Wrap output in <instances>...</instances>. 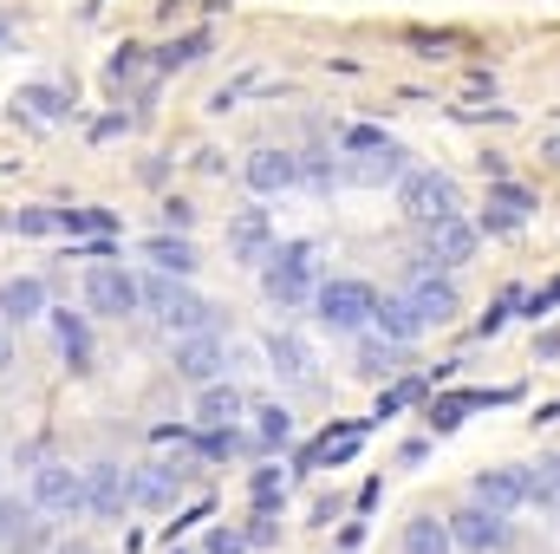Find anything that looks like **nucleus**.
Here are the masks:
<instances>
[{
  "label": "nucleus",
  "mask_w": 560,
  "mask_h": 554,
  "mask_svg": "<svg viewBox=\"0 0 560 554\" xmlns=\"http://www.w3.org/2000/svg\"><path fill=\"white\" fill-rule=\"evenodd\" d=\"M405 300L418 307V320H424V327H450V320L463 313V294H457V287H450V281H444L437 268H418V274H411V294H405Z\"/></svg>",
  "instance_id": "6e6552de"
},
{
  "label": "nucleus",
  "mask_w": 560,
  "mask_h": 554,
  "mask_svg": "<svg viewBox=\"0 0 560 554\" xmlns=\"http://www.w3.org/2000/svg\"><path fill=\"white\" fill-rule=\"evenodd\" d=\"M202 52H209V39H202V33H189V39L163 46V52H157V65H189V59H202Z\"/></svg>",
  "instance_id": "c756f323"
},
{
  "label": "nucleus",
  "mask_w": 560,
  "mask_h": 554,
  "mask_svg": "<svg viewBox=\"0 0 560 554\" xmlns=\"http://www.w3.org/2000/svg\"><path fill=\"white\" fill-rule=\"evenodd\" d=\"M320 320L333 327V333H359V327H372V313H378V294L365 287V281H320Z\"/></svg>",
  "instance_id": "39448f33"
},
{
  "label": "nucleus",
  "mask_w": 560,
  "mask_h": 554,
  "mask_svg": "<svg viewBox=\"0 0 560 554\" xmlns=\"http://www.w3.org/2000/svg\"><path fill=\"white\" fill-rule=\"evenodd\" d=\"M267 353H274V366H281L287 379H307V346H300V340H287V333H281Z\"/></svg>",
  "instance_id": "c85d7f7f"
},
{
  "label": "nucleus",
  "mask_w": 560,
  "mask_h": 554,
  "mask_svg": "<svg viewBox=\"0 0 560 554\" xmlns=\"http://www.w3.org/2000/svg\"><path fill=\"white\" fill-rule=\"evenodd\" d=\"M241 176H248V189H261V196H281V189H294L300 183V150H254L248 163H241Z\"/></svg>",
  "instance_id": "1a4fd4ad"
},
{
  "label": "nucleus",
  "mask_w": 560,
  "mask_h": 554,
  "mask_svg": "<svg viewBox=\"0 0 560 554\" xmlns=\"http://www.w3.org/2000/svg\"><path fill=\"white\" fill-rule=\"evenodd\" d=\"M372 144H385V131H372V124H352V131H339V150L352 157V150H372Z\"/></svg>",
  "instance_id": "7c9ffc66"
},
{
  "label": "nucleus",
  "mask_w": 560,
  "mask_h": 554,
  "mask_svg": "<svg viewBox=\"0 0 560 554\" xmlns=\"http://www.w3.org/2000/svg\"><path fill=\"white\" fill-rule=\"evenodd\" d=\"M372 327H378V340H391V346H411V340L424 333V320H418V307H411L405 294H385L378 313H372Z\"/></svg>",
  "instance_id": "f3484780"
},
{
  "label": "nucleus",
  "mask_w": 560,
  "mask_h": 554,
  "mask_svg": "<svg viewBox=\"0 0 560 554\" xmlns=\"http://www.w3.org/2000/svg\"><path fill=\"white\" fill-rule=\"evenodd\" d=\"M241 411H248V398L235 385H202V398H196V424H209V431H235Z\"/></svg>",
  "instance_id": "a211bd4d"
},
{
  "label": "nucleus",
  "mask_w": 560,
  "mask_h": 554,
  "mask_svg": "<svg viewBox=\"0 0 560 554\" xmlns=\"http://www.w3.org/2000/svg\"><path fill=\"white\" fill-rule=\"evenodd\" d=\"M183 477H189L183 457H176V464H144V470H130V503H137V509H170L176 490H183Z\"/></svg>",
  "instance_id": "9b49d317"
},
{
  "label": "nucleus",
  "mask_w": 560,
  "mask_h": 554,
  "mask_svg": "<svg viewBox=\"0 0 560 554\" xmlns=\"http://www.w3.org/2000/svg\"><path fill=\"white\" fill-rule=\"evenodd\" d=\"M476 503L515 516V509L528 503V470H483V477H476Z\"/></svg>",
  "instance_id": "2eb2a0df"
},
{
  "label": "nucleus",
  "mask_w": 560,
  "mask_h": 554,
  "mask_svg": "<svg viewBox=\"0 0 560 554\" xmlns=\"http://www.w3.org/2000/svg\"><path fill=\"white\" fill-rule=\"evenodd\" d=\"M13 366V340H7V320H0V372Z\"/></svg>",
  "instance_id": "e433bc0d"
},
{
  "label": "nucleus",
  "mask_w": 560,
  "mask_h": 554,
  "mask_svg": "<svg viewBox=\"0 0 560 554\" xmlns=\"http://www.w3.org/2000/svg\"><path fill=\"white\" fill-rule=\"evenodd\" d=\"M391 359H398V346H391V340H385V346H378V340H365V346H359V372H365V379H385V372H398Z\"/></svg>",
  "instance_id": "bb28decb"
},
{
  "label": "nucleus",
  "mask_w": 560,
  "mask_h": 554,
  "mask_svg": "<svg viewBox=\"0 0 560 554\" xmlns=\"http://www.w3.org/2000/svg\"><path fill=\"white\" fill-rule=\"evenodd\" d=\"M528 503H535L542 516H560V457L528 464Z\"/></svg>",
  "instance_id": "412c9836"
},
{
  "label": "nucleus",
  "mask_w": 560,
  "mask_h": 554,
  "mask_svg": "<svg viewBox=\"0 0 560 554\" xmlns=\"http://www.w3.org/2000/svg\"><path fill=\"white\" fill-rule=\"evenodd\" d=\"M411 163H405V150L385 137V144H372V150H352V163H346V176L352 183H365V189H385V183H398Z\"/></svg>",
  "instance_id": "ddd939ff"
},
{
  "label": "nucleus",
  "mask_w": 560,
  "mask_h": 554,
  "mask_svg": "<svg viewBox=\"0 0 560 554\" xmlns=\"http://www.w3.org/2000/svg\"><path fill=\"white\" fill-rule=\"evenodd\" d=\"M144 255H150L163 274H189V268H196V248H189L183 235H157V242H144Z\"/></svg>",
  "instance_id": "5701e85b"
},
{
  "label": "nucleus",
  "mask_w": 560,
  "mask_h": 554,
  "mask_svg": "<svg viewBox=\"0 0 560 554\" xmlns=\"http://www.w3.org/2000/svg\"><path fill=\"white\" fill-rule=\"evenodd\" d=\"M261 287L274 307H307L320 294V248L313 242H274L261 255Z\"/></svg>",
  "instance_id": "f257e3e1"
},
{
  "label": "nucleus",
  "mask_w": 560,
  "mask_h": 554,
  "mask_svg": "<svg viewBox=\"0 0 560 554\" xmlns=\"http://www.w3.org/2000/svg\"><path fill=\"white\" fill-rule=\"evenodd\" d=\"M509 516L502 509H483V503H470V509H457L450 516V542L457 549H470V554H496V549H509Z\"/></svg>",
  "instance_id": "0eeeda50"
},
{
  "label": "nucleus",
  "mask_w": 560,
  "mask_h": 554,
  "mask_svg": "<svg viewBox=\"0 0 560 554\" xmlns=\"http://www.w3.org/2000/svg\"><path fill=\"white\" fill-rule=\"evenodd\" d=\"M33 503H39L46 516H78V509H85V470L46 457V464L33 470Z\"/></svg>",
  "instance_id": "423d86ee"
},
{
  "label": "nucleus",
  "mask_w": 560,
  "mask_h": 554,
  "mask_svg": "<svg viewBox=\"0 0 560 554\" xmlns=\"http://www.w3.org/2000/svg\"><path fill=\"white\" fill-rule=\"evenodd\" d=\"M85 307L104 313V320H124V313L144 307V281H137L130 268H117V261H98V268L85 274Z\"/></svg>",
  "instance_id": "7ed1b4c3"
},
{
  "label": "nucleus",
  "mask_w": 560,
  "mask_h": 554,
  "mask_svg": "<svg viewBox=\"0 0 560 554\" xmlns=\"http://www.w3.org/2000/svg\"><path fill=\"white\" fill-rule=\"evenodd\" d=\"M542 157H548V163H560V137H548V144H542Z\"/></svg>",
  "instance_id": "4c0bfd02"
},
{
  "label": "nucleus",
  "mask_w": 560,
  "mask_h": 554,
  "mask_svg": "<svg viewBox=\"0 0 560 554\" xmlns=\"http://www.w3.org/2000/svg\"><path fill=\"white\" fill-rule=\"evenodd\" d=\"M59 346H65V359H72V366H85V359H91V340H85V320H72V313H59Z\"/></svg>",
  "instance_id": "a878e982"
},
{
  "label": "nucleus",
  "mask_w": 560,
  "mask_h": 554,
  "mask_svg": "<svg viewBox=\"0 0 560 554\" xmlns=\"http://www.w3.org/2000/svg\"><path fill=\"white\" fill-rule=\"evenodd\" d=\"M267 248H274V222H267V209H241V216L228 222V255L248 261V268H261Z\"/></svg>",
  "instance_id": "4468645a"
},
{
  "label": "nucleus",
  "mask_w": 560,
  "mask_h": 554,
  "mask_svg": "<svg viewBox=\"0 0 560 554\" xmlns=\"http://www.w3.org/2000/svg\"><path fill=\"white\" fill-rule=\"evenodd\" d=\"M281 490H287V477H281V470H254V503H261V509H274V496H281Z\"/></svg>",
  "instance_id": "2f4dec72"
},
{
  "label": "nucleus",
  "mask_w": 560,
  "mask_h": 554,
  "mask_svg": "<svg viewBox=\"0 0 560 554\" xmlns=\"http://www.w3.org/2000/svg\"><path fill=\"white\" fill-rule=\"evenodd\" d=\"M398 209L411 216V222H444V216H463V202H457V183L444 176V170H405L398 176Z\"/></svg>",
  "instance_id": "f03ea898"
},
{
  "label": "nucleus",
  "mask_w": 560,
  "mask_h": 554,
  "mask_svg": "<svg viewBox=\"0 0 560 554\" xmlns=\"http://www.w3.org/2000/svg\"><path fill=\"white\" fill-rule=\"evenodd\" d=\"M470 255H476V229H470L463 216L431 222V261H437V268H457V261H470Z\"/></svg>",
  "instance_id": "dca6fc26"
},
{
  "label": "nucleus",
  "mask_w": 560,
  "mask_h": 554,
  "mask_svg": "<svg viewBox=\"0 0 560 554\" xmlns=\"http://www.w3.org/2000/svg\"><path fill=\"white\" fill-rule=\"evenodd\" d=\"M254 418H261V424H254V431H261V444H287V438H294V418H287V405H261Z\"/></svg>",
  "instance_id": "cd10ccee"
},
{
  "label": "nucleus",
  "mask_w": 560,
  "mask_h": 554,
  "mask_svg": "<svg viewBox=\"0 0 560 554\" xmlns=\"http://www.w3.org/2000/svg\"><path fill=\"white\" fill-rule=\"evenodd\" d=\"M144 307H150L176 340H183V333H209V320H215L209 300L189 294V287H176V281H144Z\"/></svg>",
  "instance_id": "20e7f679"
},
{
  "label": "nucleus",
  "mask_w": 560,
  "mask_h": 554,
  "mask_svg": "<svg viewBox=\"0 0 560 554\" xmlns=\"http://www.w3.org/2000/svg\"><path fill=\"white\" fill-rule=\"evenodd\" d=\"M7 229L13 235H59V209H13Z\"/></svg>",
  "instance_id": "393cba45"
},
{
  "label": "nucleus",
  "mask_w": 560,
  "mask_h": 554,
  "mask_svg": "<svg viewBox=\"0 0 560 554\" xmlns=\"http://www.w3.org/2000/svg\"><path fill=\"white\" fill-rule=\"evenodd\" d=\"M267 542H274V522H267V509H261V522L248 529V549H267Z\"/></svg>",
  "instance_id": "f704fd0d"
},
{
  "label": "nucleus",
  "mask_w": 560,
  "mask_h": 554,
  "mask_svg": "<svg viewBox=\"0 0 560 554\" xmlns=\"http://www.w3.org/2000/svg\"><path fill=\"white\" fill-rule=\"evenodd\" d=\"M222 366H228V353H222L215 333H183V340H176V372H183L189 385H215Z\"/></svg>",
  "instance_id": "9d476101"
},
{
  "label": "nucleus",
  "mask_w": 560,
  "mask_h": 554,
  "mask_svg": "<svg viewBox=\"0 0 560 554\" xmlns=\"http://www.w3.org/2000/svg\"><path fill=\"white\" fill-rule=\"evenodd\" d=\"M555 307H560V281H555V287H548V294H535V307H528V313L542 320V313H555Z\"/></svg>",
  "instance_id": "c9c22d12"
},
{
  "label": "nucleus",
  "mask_w": 560,
  "mask_h": 554,
  "mask_svg": "<svg viewBox=\"0 0 560 554\" xmlns=\"http://www.w3.org/2000/svg\"><path fill=\"white\" fill-rule=\"evenodd\" d=\"M85 509H91V516H124V509H130V470L91 464V470H85Z\"/></svg>",
  "instance_id": "f8f14e48"
},
{
  "label": "nucleus",
  "mask_w": 560,
  "mask_h": 554,
  "mask_svg": "<svg viewBox=\"0 0 560 554\" xmlns=\"http://www.w3.org/2000/svg\"><path fill=\"white\" fill-rule=\"evenodd\" d=\"M13 104H20V111H33V118H46V124H59V118L72 111V104H65V91H52V85H26Z\"/></svg>",
  "instance_id": "b1692460"
},
{
  "label": "nucleus",
  "mask_w": 560,
  "mask_h": 554,
  "mask_svg": "<svg viewBox=\"0 0 560 554\" xmlns=\"http://www.w3.org/2000/svg\"><path fill=\"white\" fill-rule=\"evenodd\" d=\"M59 554H98V549H85V542H65V549H59Z\"/></svg>",
  "instance_id": "58836bf2"
},
{
  "label": "nucleus",
  "mask_w": 560,
  "mask_h": 554,
  "mask_svg": "<svg viewBox=\"0 0 560 554\" xmlns=\"http://www.w3.org/2000/svg\"><path fill=\"white\" fill-rule=\"evenodd\" d=\"M450 522H437V516H418V522H405V554H450Z\"/></svg>",
  "instance_id": "4be33fe9"
},
{
  "label": "nucleus",
  "mask_w": 560,
  "mask_h": 554,
  "mask_svg": "<svg viewBox=\"0 0 560 554\" xmlns=\"http://www.w3.org/2000/svg\"><path fill=\"white\" fill-rule=\"evenodd\" d=\"M528 209H535L528 189H515V183H496V189H489V229H522Z\"/></svg>",
  "instance_id": "aec40b11"
},
{
  "label": "nucleus",
  "mask_w": 560,
  "mask_h": 554,
  "mask_svg": "<svg viewBox=\"0 0 560 554\" xmlns=\"http://www.w3.org/2000/svg\"><path fill=\"white\" fill-rule=\"evenodd\" d=\"M20 529H26V509H20L13 496H0V542H13Z\"/></svg>",
  "instance_id": "473e14b6"
},
{
  "label": "nucleus",
  "mask_w": 560,
  "mask_h": 554,
  "mask_svg": "<svg viewBox=\"0 0 560 554\" xmlns=\"http://www.w3.org/2000/svg\"><path fill=\"white\" fill-rule=\"evenodd\" d=\"M241 549H248L241 529H215V535H209V554H241Z\"/></svg>",
  "instance_id": "72a5a7b5"
},
{
  "label": "nucleus",
  "mask_w": 560,
  "mask_h": 554,
  "mask_svg": "<svg viewBox=\"0 0 560 554\" xmlns=\"http://www.w3.org/2000/svg\"><path fill=\"white\" fill-rule=\"evenodd\" d=\"M46 313V281H33V274H13L7 287H0V320L13 327V320H39Z\"/></svg>",
  "instance_id": "6ab92c4d"
}]
</instances>
